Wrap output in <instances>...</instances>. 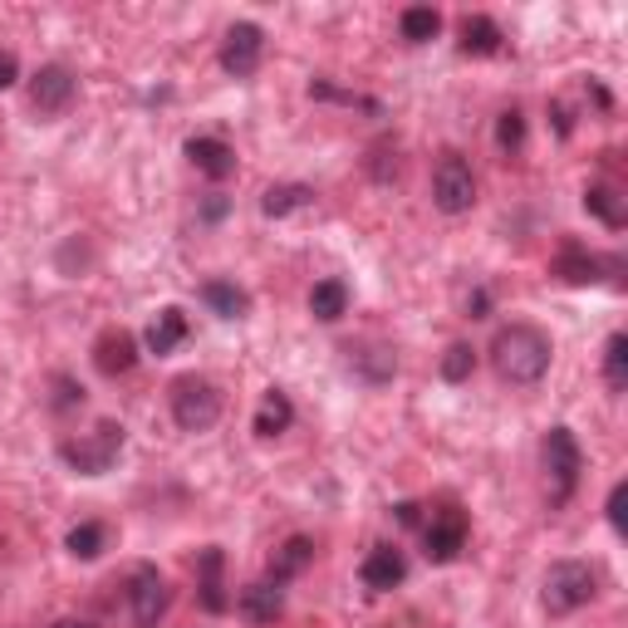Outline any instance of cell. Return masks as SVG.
Instances as JSON below:
<instances>
[{
    "label": "cell",
    "instance_id": "6da1fadb",
    "mask_svg": "<svg viewBox=\"0 0 628 628\" xmlns=\"http://www.w3.org/2000/svg\"><path fill=\"white\" fill-rule=\"evenodd\" d=\"M491 363L505 383L531 388V383H540L550 373V339L535 324H505L491 339Z\"/></svg>",
    "mask_w": 628,
    "mask_h": 628
},
{
    "label": "cell",
    "instance_id": "7a4b0ae2",
    "mask_svg": "<svg viewBox=\"0 0 628 628\" xmlns=\"http://www.w3.org/2000/svg\"><path fill=\"white\" fill-rule=\"evenodd\" d=\"M124 442H128L124 438V422L104 418L94 432H84V438H65V442H59V457H65L79 476H104L118 462Z\"/></svg>",
    "mask_w": 628,
    "mask_h": 628
},
{
    "label": "cell",
    "instance_id": "3957f363",
    "mask_svg": "<svg viewBox=\"0 0 628 628\" xmlns=\"http://www.w3.org/2000/svg\"><path fill=\"white\" fill-rule=\"evenodd\" d=\"M600 594V580L584 560H560L545 570V614L550 619H565V614L584 609V604Z\"/></svg>",
    "mask_w": 628,
    "mask_h": 628
},
{
    "label": "cell",
    "instance_id": "277c9868",
    "mask_svg": "<svg viewBox=\"0 0 628 628\" xmlns=\"http://www.w3.org/2000/svg\"><path fill=\"white\" fill-rule=\"evenodd\" d=\"M172 422H177L182 432H207L221 422V388L211 379H197V373H187V379L172 383Z\"/></svg>",
    "mask_w": 628,
    "mask_h": 628
},
{
    "label": "cell",
    "instance_id": "5b68a950",
    "mask_svg": "<svg viewBox=\"0 0 628 628\" xmlns=\"http://www.w3.org/2000/svg\"><path fill=\"white\" fill-rule=\"evenodd\" d=\"M432 201H438V211H447V217H467L476 207V172L462 153L438 158V167H432Z\"/></svg>",
    "mask_w": 628,
    "mask_h": 628
},
{
    "label": "cell",
    "instance_id": "8992f818",
    "mask_svg": "<svg viewBox=\"0 0 628 628\" xmlns=\"http://www.w3.org/2000/svg\"><path fill=\"white\" fill-rule=\"evenodd\" d=\"M545 472H550V505H565L580 486V472H584V452L574 442L570 428H550L545 432Z\"/></svg>",
    "mask_w": 628,
    "mask_h": 628
},
{
    "label": "cell",
    "instance_id": "52a82bcc",
    "mask_svg": "<svg viewBox=\"0 0 628 628\" xmlns=\"http://www.w3.org/2000/svg\"><path fill=\"white\" fill-rule=\"evenodd\" d=\"M128 609H133V624L138 628H158L172 609V590L162 580L158 565H133L128 574Z\"/></svg>",
    "mask_w": 628,
    "mask_h": 628
},
{
    "label": "cell",
    "instance_id": "ba28073f",
    "mask_svg": "<svg viewBox=\"0 0 628 628\" xmlns=\"http://www.w3.org/2000/svg\"><path fill=\"white\" fill-rule=\"evenodd\" d=\"M260 55H266V30L256 20H236L226 30V45H221V69L231 79H251L260 69Z\"/></svg>",
    "mask_w": 628,
    "mask_h": 628
},
{
    "label": "cell",
    "instance_id": "9c48e42d",
    "mask_svg": "<svg viewBox=\"0 0 628 628\" xmlns=\"http://www.w3.org/2000/svg\"><path fill=\"white\" fill-rule=\"evenodd\" d=\"M422 545H428L432 565H452L462 550H467V515H462L457 505L438 511L428 525H422Z\"/></svg>",
    "mask_w": 628,
    "mask_h": 628
},
{
    "label": "cell",
    "instance_id": "30bf717a",
    "mask_svg": "<svg viewBox=\"0 0 628 628\" xmlns=\"http://www.w3.org/2000/svg\"><path fill=\"white\" fill-rule=\"evenodd\" d=\"M79 94V79L69 74L65 65H45L35 79H30V104H35V114L45 118H59L69 104H74Z\"/></svg>",
    "mask_w": 628,
    "mask_h": 628
},
{
    "label": "cell",
    "instance_id": "8fae6325",
    "mask_svg": "<svg viewBox=\"0 0 628 628\" xmlns=\"http://www.w3.org/2000/svg\"><path fill=\"white\" fill-rule=\"evenodd\" d=\"M359 580H363V590L388 594V590H398V584L408 580V560H403L398 545H373V550L363 555V565H359Z\"/></svg>",
    "mask_w": 628,
    "mask_h": 628
},
{
    "label": "cell",
    "instance_id": "7c38bea8",
    "mask_svg": "<svg viewBox=\"0 0 628 628\" xmlns=\"http://www.w3.org/2000/svg\"><path fill=\"white\" fill-rule=\"evenodd\" d=\"M138 363V339L128 329H104L94 344V369L104 379H118V373H133Z\"/></svg>",
    "mask_w": 628,
    "mask_h": 628
},
{
    "label": "cell",
    "instance_id": "4fadbf2b",
    "mask_svg": "<svg viewBox=\"0 0 628 628\" xmlns=\"http://www.w3.org/2000/svg\"><path fill=\"white\" fill-rule=\"evenodd\" d=\"M236 614L246 624H256V628L276 624L280 614H286V590H280V584H270V580L246 584V590H241V600H236Z\"/></svg>",
    "mask_w": 628,
    "mask_h": 628
},
{
    "label": "cell",
    "instance_id": "5bb4252c",
    "mask_svg": "<svg viewBox=\"0 0 628 628\" xmlns=\"http://www.w3.org/2000/svg\"><path fill=\"white\" fill-rule=\"evenodd\" d=\"M187 162L201 172V177L211 182H226L231 172H236V153H231V143H221V138H187Z\"/></svg>",
    "mask_w": 628,
    "mask_h": 628
},
{
    "label": "cell",
    "instance_id": "9a60e30c",
    "mask_svg": "<svg viewBox=\"0 0 628 628\" xmlns=\"http://www.w3.org/2000/svg\"><path fill=\"white\" fill-rule=\"evenodd\" d=\"M221 570H226V555L217 550V545H207V550L197 555V600L207 614H226V584H221Z\"/></svg>",
    "mask_w": 628,
    "mask_h": 628
},
{
    "label": "cell",
    "instance_id": "2e32d148",
    "mask_svg": "<svg viewBox=\"0 0 628 628\" xmlns=\"http://www.w3.org/2000/svg\"><path fill=\"white\" fill-rule=\"evenodd\" d=\"M550 270L565 280V286H594V280H600V270H604V260L590 256V251H584L580 241H565Z\"/></svg>",
    "mask_w": 628,
    "mask_h": 628
},
{
    "label": "cell",
    "instance_id": "e0dca14e",
    "mask_svg": "<svg viewBox=\"0 0 628 628\" xmlns=\"http://www.w3.org/2000/svg\"><path fill=\"white\" fill-rule=\"evenodd\" d=\"M310 560H314V540H310V535H290V540L270 555V584L300 580V574L310 570Z\"/></svg>",
    "mask_w": 628,
    "mask_h": 628
},
{
    "label": "cell",
    "instance_id": "ac0fdd59",
    "mask_svg": "<svg viewBox=\"0 0 628 628\" xmlns=\"http://www.w3.org/2000/svg\"><path fill=\"white\" fill-rule=\"evenodd\" d=\"M501 25H496L491 15H467L462 20V55H472V59H491V55H501Z\"/></svg>",
    "mask_w": 628,
    "mask_h": 628
},
{
    "label": "cell",
    "instance_id": "d6986e66",
    "mask_svg": "<svg viewBox=\"0 0 628 628\" xmlns=\"http://www.w3.org/2000/svg\"><path fill=\"white\" fill-rule=\"evenodd\" d=\"M290 422H295V403L286 398L280 388H266V398H260L256 408V438H280V432H290Z\"/></svg>",
    "mask_w": 628,
    "mask_h": 628
},
{
    "label": "cell",
    "instance_id": "ffe728a7",
    "mask_svg": "<svg viewBox=\"0 0 628 628\" xmlns=\"http://www.w3.org/2000/svg\"><path fill=\"white\" fill-rule=\"evenodd\" d=\"M182 339H187V314H182L177 305L158 310V314H153V324H148V334H143V344L158 353V359H162V353L177 349Z\"/></svg>",
    "mask_w": 628,
    "mask_h": 628
},
{
    "label": "cell",
    "instance_id": "44dd1931",
    "mask_svg": "<svg viewBox=\"0 0 628 628\" xmlns=\"http://www.w3.org/2000/svg\"><path fill=\"white\" fill-rule=\"evenodd\" d=\"M201 300H207L211 314H221V319H246L251 314V295L236 286V280H207V286H201Z\"/></svg>",
    "mask_w": 628,
    "mask_h": 628
},
{
    "label": "cell",
    "instance_id": "7402d4cb",
    "mask_svg": "<svg viewBox=\"0 0 628 628\" xmlns=\"http://www.w3.org/2000/svg\"><path fill=\"white\" fill-rule=\"evenodd\" d=\"M314 207V187H305V182H276V187H266V197H260V211L266 217H290V211H305Z\"/></svg>",
    "mask_w": 628,
    "mask_h": 628
},
{
    "label": "cell",
    "instance_id": "603a6c76",
    "mask_svg": "<svg viewBox=\"0 0 628 628\" xmlns=\"http://www.w3.org/2000/svg\"><path fill=\"white\" fill-rule=\"evenodd\" d=\"M310 314L319 324H334L349 314V286L344 280H319V286L310 290Z\"/></svg>",
    "mask_w": 628,
    "mask_h": 628
},
{
    "label": "cell",
    "instance_id": "cb8c5ba5",
    "mask_svg": "<svg viewBox=\"0 0 628 628\" xmlns=\"http://www.w3.org/2000/svg\"><path fill=\"white\" fill-rule=\"evenodd\" d=\"M398 30H403L408 45H428V39H438L442 15L432 5H408V10H403V20H398Z\"/></svg>",
    "mask_w": 628,
    "mask_h": 628
},
{
    "label": "cell",
    "instance_id": "d4e9b609",
    "mask_svg": "<svg viewBox=\"0 0 628 628\" xmlns=\"http://www.w3.org/2000/svg\"><path fill=\"white\" fill-rule=\"evenodd\" d=\"M604 383L609 393H628V334H609L604 344Z\"/></svg>",
    "mask_w": 628,
    "mask_h": 628
},
{
    "label": "cell",
    "instance_id": "484cf974",
    "mask_svg": "<svg viewBox=\"0 0 628 628\" xmlns=\"http://www.w3.org/2000/svg\"><path fill=\"white\" fill-rule=\"evenodd\" d=\"M104 545H108V531L98 521H84V525H74L69 531V540H65V550L74 555V560H98L104 555Z\"/></svg>",
    "mask_w": 628,
    "mask_h": 628
},
{
    "label": "cell",
    "instance_id": "4316f807",
    "mask_svg": "<svg viewBox=\"0 0 628 628\" xmlns=\"http://www.w3.org/2000/svg\"><path fill=\"white\" fill-rule=\"evenodd\" d=\"M584 211H594V217H600L604 226H614V231L624 226V201H619V191L614 187H590L584 191Z\"/></svg>",
    "mask_w": 628,
    "mask_h": 628
},
{
    "label": "cell",
    "instance_id": "83f0119b",
    "mask_svg": "<svg viewBox=\"0 0 628 628\" xmlns=\"http://www.w3.org/2000/svg\"><path fill=\"white\" fill-rule=\"evenodd\" d=\"M496 148H501L505 158H515L525 148V118H521V108H505V114L496 118Z\"/></svg>",
    "mask_w": 628,
    "mask_h": 628
},
{
    "label": "cell",
    "instance_id": "f1b7e54d",
    "mask_svg": "<svg viewBox=\"0 0 628 628\" xmlns=\"http://www.w3.org/2000/svg\"><path fill=\"white\" fill-rule=\"evenodd\" d=\"M353 369L369 383H388L393 373H398V359H393L388 349H363V353H353Z\"/></svg>",
    "mask_w": 628,
    "mask_h": 628
},
{
    "label": "cell",
    "instance_id": "f546056e",
    "mask_svg": "<svg viewBox=\"0 0 628 628\" xmlns=\"http://www.w3.org/2000/svg\"><path fill=\"white\" fill-rule=\"evenodd\" d=\"M472 369H476V349H472V344H452V349L442 353V379H447V383H467Z\"/></svg>",
    "mask_w": 628,
    "mask_h": 628
},
{
    "label": "cell",
    "instance_id": "4dcf8cb0",
    "mask_svg": "<svg viewBox=\"0 0 628 628\" xmlns=\"http://www.w3.org/2000/svg\"><path fill=\"white\" fill-rule=\"evenodd\" d=\"M310 98H324V104H349V108H369V114H383L373 98H363V94H349V89H334L329 79H314L310 84Z\"/></svg>",
    "mask_w": 628,
    "mask_h": 628
},
{
    "label": "cell",
    "instance_id": "1f68e13d",
    "mask_svg": "<svg viewBox=\"0 0 628 628\" xmlns=\"http://www.w3.org/2000/svg\"><path fill=\"white\" fill-rule=\"evenodd\" d=\"M49 388H55V398H49V408H55V412H69V408H79V403H84V388H79L69 373H55V379H49Z\"/></svg>",
    "mask_w": 628,
    "mask_h": 628
},
{
    "label": "cell",
    "instance_id": "d6a6232c",
    "mask_svg": "<svg viewBox=\"0 0 628 628\" xmlns=\"http://www.w3.org/2000/svg\"><path fill=\"white\" fill-rule=\"evenodd\" d=\"M624 501H628V481H614L609 505H604V511H609V525H614L619 535H624Z\"/></svg>",
    "mask_w": 628,
    "mask_h": 628
},
{
    "label": "cell",
    "instance_id": "836d02e7",
    "mask_svg": "<svg viewBox=\"0 0 628 628\" xmlns=\"http://www.w3.org/2000/svg\"><path fill=\"white\" fill-rule=\"evenodd\" d=\"M20 79V59L15 55H0V89H10Z\"/></svg>",
    "mask_w": 628,
    "mask_h": 628
},
{
    "label": "cell",
    "instance_id": "e575fe53",
    "mask_svg": "<svg viewBox=\"0 0 628 628\" xmlns=\"http://www.w3.org/2000/svg\"><path fill=\"white\" fill-rule=\"evenodd\" d=\"M418 511H422V505H418V501H398V505H393V515H398V521H403V525H418V521H422V515H418Z\"/></svg>",
    "mask_w": 628,
    "mask_h": 628
},
{
    "label": "cell",
    "instance_id": "d590c367",
    "mask_svg": "<svg viewBox=\"0 0 628 628\" xmlns=\"http://www.w3.org/2000/svg\"><path fill=\"white\" fill-rule=\"evenodd\" d=\"M550 118H555V133H560V138H570V108H565V104H550Z\"/></svg>",
    "mask_w": 628,
    "mask_h": 628
},
{
    "label": "cell",
    "instance_id": "8d00e7d4",
    "mask_svg": "<svg viewBox=\"0 0 628 628\" xmlns=\"http://www.w3.org/2000/svg\"><path fill=\"white\" fill-rule=\"evenodd\" d=\"M221 211H226V197H221V191H211V201H207V211H201V217H207V221H217Z\"/></svg>",
    "mask_w": 628,
    "mask_h": 628
},
{
    "label": "cell",
    "instance_id": "74e56055",
    "mask_svg": "<svg viewBox=\"0 0 628 628\" xmlns=\"http://www.w3.org/2000/svg\"><path fill=\"white\" fill-rule=\"evenodd\" d=\"M467 314L472 319H486V290H476V295L467 300Z\"/></svg>",
    "mask_w": 628,
    "mask_h": 628
},
{
    "label": "cell",
    "instance_id": "f35d334b",
    "mask_svg": "<svg viewBox=\"0 0 628 628\" xmlns=\"http://www.w3.org/2000/svg\"><path fill=\"white\" fill-rule=\"evenodd\" d=\"M55 628H89V624H74V619H69V624H55Z\"/></svg>",
    "mask_w": 628,
    "mask_h": 628
}]
</instances>
